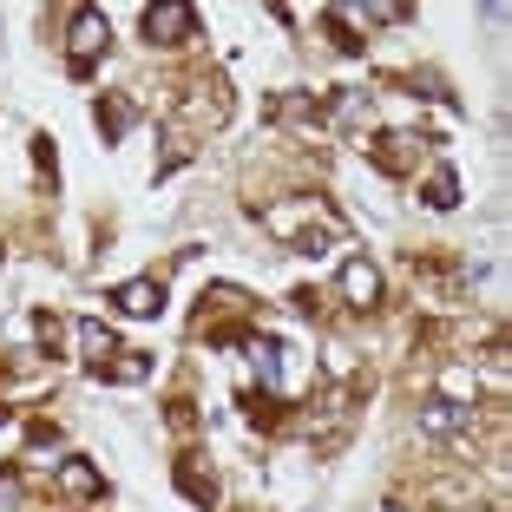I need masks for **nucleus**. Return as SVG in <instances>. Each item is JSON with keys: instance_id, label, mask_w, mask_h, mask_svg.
<instances>
[{"instance_id": "6e6552de", "label": "nucleus", "mask_w": 512, "mask_h": 512, "mask_svg": "<svg viewBox=\"0 0 512 512\" xmlns=\"http://www.w3.org/2000/svg\"><path fill=\"white\" fill-rule=\"evenodd\" d=\"M171 480H178V493L191 499L197 512H217V473H211V460H204V453H178Z\"/></svg>"}, {"instance_id": "2eb2a0df", "label": "nucleus", "mask_w": 512, "mask_h": 512, "mask_svg": "<svg viewBox=\"0 0 512 512\" xmlns=\"http://www.w3.org/2000/svg\"><path fill=\"white\" fill-rule=\"evenodd\" d=\"M421 204H427V211H453V204H460V171H453L447 158H440V165L427 171V184H421Z\"/></svg>"}, {"instance_id": "1a4fd4ad", "label": "nucleus", "mask_w": 512, "mask_h": 512, "mask_svg": "<svg viewBox=\"0 0 512 512\" xmlns=\"http://www.w3.org/2000/svg\"><path fill=\"white\" fill-rule=\"evenodd\" d=\"M421 434L427 440H460V434H473V407L427 394V401H421Z\"/></svg>"}, {"instance_id": "f8f14e48", "label": "nucleus", "mask_w": 512, "mask_h": 512, "mask_svg": "<svg viewBox=\"0 0 512 512\" xmlns=\"http://www.w3.org/2000/svg\"><path fill=\"white\" fill-rule=\"evenodd\" d=\"M112 302H119L125 316H158V309H165V276H125V283L112 289Z\"/></svg>"}, {"instance_id": "20e7f679", "label": "nucleus", "mask_w": 512, "mask_h": 512, "mask_svg": "<svg viewBox=\"0 0 512 512\" xmlns=\"http://www.w3.org/2000/svg\"><path fill=\"white\" fill-rule=\"evenodd\" d=\"M197 33H204V20H197V7H184V0H158V7H145V40L151 46H191Z\"/></svg>"}, {"instance_id": "ddd939ff", "label": "nucleus", "mask_w": 512, "mask_h": 512, "mask_svg": "<svg viewBox=\"0 0 512 512\" xmlns=\"http://www.w3.org/2000/svg\"><path fill=\"white\" fill-rule=\"evenodd\" d=\"M151 368H158V362H151L145 348H119L112 362H99V368H92V381H112V388H138V381H145Z\"/></svg>"}, {"instance_id": "0eeeda50", "label": "nucleus", "mask_w": 512, "mask_h": 512, "mask_svg": "<svg viewBox=\"0 0 512 512\" xmlns=\"http://www.w3.org/2000/svg\"><path fill=\"white\" fill-rule=\"evenodd\" d=\"M250 362H256L263 394H283V388H289V362H296V348L276 342V335H250Z\"/></svg>"}, {"instance_id": "412c9836", "label": "nucleus", "mask_w": 512, "mask_h": 512, "mask_svg": "<svg viewBox=\"0 0 512 512\" xmlns=\"http://www.w3.org/2000/svg\"><path fill=\"white\" fill-rule=\"evenodd\" d=\"M20 499H27V480H20V467H0V512H14Z\"/></svg>"}, {"instance_id": "9d476101", "label": "nucleus", "mask_w": 512, "mask_h": 512, "mask_svg": "<svg viewBox=\"0 0 512 512\" xmlns=\"http://www.w3.org/2000/svg\"><path fill=\"white\" fill-rule=\"evenodd\" d=\"M92 125H99V138H106V145H125V132L138 125V99H132V92H99Z\"/></svg>"}, {"instance_id": "aec40b11", "label": "nucleus", "mask_w": 512, "mask_h": 512, "mask_svg": "<svg viewBox=\"0 0 512 512\" xmlns=\"http://www.w3.org/2000/svg\"><path fill=\"white\" fill-rule=\"evenodd\" d=\"M33 178H40V191H53L60 184V158H53V138H33Z\"/></svg>"}, {"instance_id": "39448f33", "label": "nucleus", "mask_w": 512, "mask_h": 512, "mask_svg": "<svg viewBox=\"0 0 512 512\" xmlns=\"http://www.w3.org/2000/svg\"><path fill=\"white\" fill-rule=\"evenodd\" d=\"M335 296L348 302V309H381V296H388V283H381V270L368 263V256H348L342 263V276H335Z\"/></svg>"}, {"instance_id": "f03ea898", "label": "nucleus", "mask_w": 512, "mask_h": 512, "mask_svg": "<svg viewBox=\"0 0 512 512\" xmlns=\"http://www.w3.org/2000/svg\"><path fill=\"white\" fill-rule=\"evenodd\" d=\"M427 145H440V138L394 125V132H375L362 151H368V165H375L381 178H414V171H421V158H427Z\"/></svg>"}, {"instance_id": "f3484780", "label": "nucleus", "mask_w": 512, "mask_h": 512, "mask_svg": "<svg viewBox=\"0 0 512 512\" xmlns=\"http://www.w3.org/2000/svg\"><path fill=\"white\" fill-rule=\"evenodd\" d=\"M316 27L329 33V40H335V53H348V60H355V53H362V46H368L362 33H355V20L342 14V7H322V14H316Z\"/></svg>"}, {"instance_id": "f257e3e1", "label": "nucleus", "mask_w": 512, "mask_h": 512, "mask_svg": "<svg viewBox=\"0 0 512 512\" xmlns=\"http://www.w3.org/2000/svg\"><path fill=\"white\" fill-rule=\"evenodd\" d=\"M256 217H263V230H270V237L283 243L289 256H329V250H342V237H348L342 211H335L329 197H296V204H270V211H256Z\"/></svg>"}, {"instance_id": "423d86ee", "label": "nucleus", "mask_w": 512, "mask_h": 512, "mask_svg": "<svg viewBox=\"0 0 512 512\" xmlns=\"http://www.w3.org/2000/svg\"><path fill=\"white\" fill-rule=\"evenodd\" d=\"M184 119L191 125H224L230 119V79L224 73H197L184 92Z\"/></svg>"}, {"instance_id": "4be33fe9", "label": "nucleus", "mask_w": 512, "mask_h": 512, "mask_svg": "<svg viewBox=\"0 0 512 512\" xmlns=\"http://www.w3.org/2000/svg\"><path fill=\"white\" fill-rule=\"evenodd\" d=\"M381 512H407V506H401V499H388V506H381Z\"/></svg>"}, {"instance_id": "9b49d317", "label": "nucleus", "mask_w": 512, "mask_h": 512, "mask_svg": "<svg viewBox=\"0 0 512 512\" xmlns=\"http://www.w3.org/2000/svg\"><path fill=\"white\" fill-rule=\"evenodd\" d=\"M53 480H60L66 499H106V473L92 467L86 453H66L60 467H53Z\"/></svg>"}, {"instance_id": "a211bd4d", "label": "nucleus", "mask_w": 512, "mask_h": 512, "mask_svg": "<svg viewBox=\"0 0 512 512\" xmlns=\"http://www.w3.org/2000/svg\"><path fill=\"white\" fill-rule=\"evenodd\" d=\"M342 14L362 20V27H407L414 7H401V0H368V7H342Z\"/></svg>"}, {"instance_id": "4468645a", "label": "nucleus", "mask_w": 512, "mask_h": 512, "mask_svg": "<svg viewBox=\"0 0 512 512\" xmlns=\"http://www.w3.org/2000/svg\"><path fill=\"white\" fill-rule=\"evenodd\" d=\"M434 394H440V401L473 407V401H480V375H473V362H447V368H440V381H434Z\"/></svg>"}, {"instance_id": "7ed1b4c3", "label": "nucleus", "mask_w": 512, "mask_h": 512, "mask_svg": "<svg viewBox=\"0 0 512 512\" xmlns=\"http://www.w3.org/2000/svg\"><path fill=\"white\" fill-rule=\"evenodd\" d=\"M112 46V20L99 14V7H73V20H66V73L73 79H92V60Z\"/></svg>"}, {"instance_id": "dca6fc26", "label": "nucleus", "mask_w": 512, "mask_h": 512, "mask_svg": "<svg viewBox=\"0 0 512 512\" xmlns=\"http://www.w3.org/2000/svg\"><path fill=\"white\" fill-rule=\"evenodd\" d=\"M79 355H86L92 368H99V362H112V355H119V335H112L99 316H79Z\"/></svg>"}, {"instance_id": "6ab92c4d", "label": "nucleus", "mask_w": 512, "mask_h": 512, "mask_svg": "<svg viewBox=\"0 0 512 512\" xmlns=\"http://www.w3.org/2000/svg\"><path fill=\"white\" fill-rule=\"evenodd\" d=\"M243 421H250V427H283V394L250 388V394H243Z\"/></svg>"}]
</instances>
